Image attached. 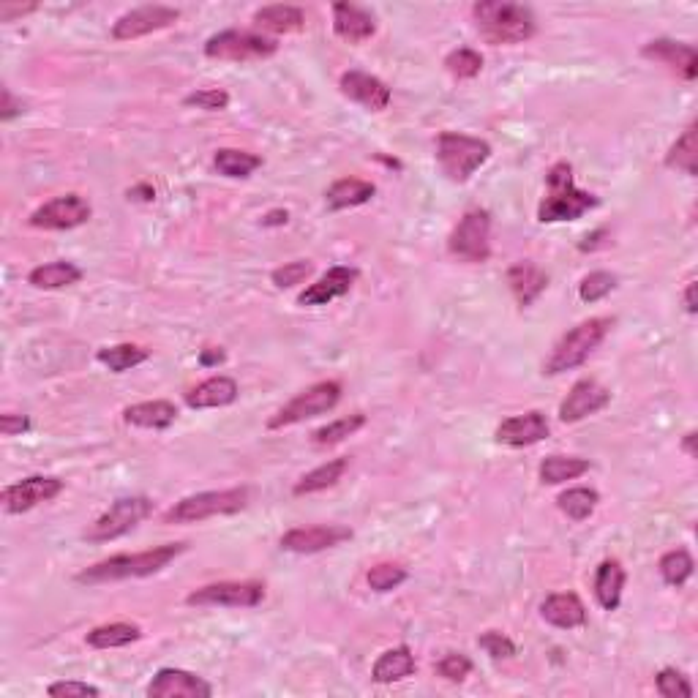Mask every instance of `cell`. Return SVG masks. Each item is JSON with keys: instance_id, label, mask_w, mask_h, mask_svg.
Here are the masks:
<instances>
[{"instance_id": "obj_14", "label": "cell", "mask_w": 698, "mask_h": 698, "mask_svg": "<svg viewBox=\"0 0 698 698\" xmlns=\"http://www.w3.org/2000/svg\"><path fill=\"white\" fill-rule=\"evenodd\" d=\"M180 20V11L172 6H140V9L126 11L118 22L112 25V39L115 41H134L175 25Z\"/></svg>"}, {"instance_id": "obj_25", "label": "cell", "mask_w": 698, "mask_h": 698, "mask_svg": "<svg viewBox=\"0 0 698 698\" xmlns=\"http://www.w3.org/2000/svg\"><path fill=\"white\" fill-rule=\"evenodd\" d=\"M238 399V382L232 377H210L200 382L197 388L186 393V404L191 409H213V407H230Z\"/></svg>"}, {"instance_id": "obj_43", "label": "cell", "mask_w": 698, "mask_h": 698, "mask_svg": "<svg viewBox=\"0 0 698 698\" xmlns=\"http://www.w3.org/2000/svg\"><path fill=\"white\" fill-rule=\"evenodd\" d=\"M366 581H369V587L374 592H390V589L401 587L407 581V570L401 565H393V562H379L369 570Z\"/></svg>"}, {"instance_id": "obj_17", "label": "cell", "mask_w": 698, "mask_h": 698, "mask_svg": "<svg viewBox=\"0 0 698 698\" xmlns=\"http://www.w3.org/2000/svg\"><path fill=\"white\" fill-rule=\"evenodd\" d=\"M549 420L543 412L532 409L524 415H513V418L502 420L497 426V442L508 445V448H529L535 442H543L549 437Z\"/></svg>"}, {"instance_id": "obj_7", "label": "cell", "mask_w": 698, "mask_h": 698, "mask_svg": "<svg viewBox=\"0 0 698 698\" xmlns=\"http://www.w3.org/2000/svg\"><path fill=\"white\" fill-rule=\"evenodd\" d=\"M341 401V382L336 379H325V382H314L311 388L300 390L298 396L287 401L284 407L268 420V429H284V426H295L309 418H320L325 412L336 407Z\"/></svg>"}, {"instance_id": "obj_27", "label": "cell", "mask_w": 698, "mask_h": 698, "mask_svg": "<svg viewBox=\"0 0 698 698\" xmlns=\"http://www.w3.org/2000/svg\"><path fill=\"white\" fill-rule=\"evenodd\" d=\"M374 194H377V186H374L371 180L341 178L325 191V205H328L330 210L358 208V205H366Z\"/></svg>"}, {"instance_id": "obj_24", "label": "cell", "mask_w": 698, "mask_h": 698, "mask_svg": "<svg viewBox=\"0 0 698 698\" xmlns=\"http://www.w3.org/2000/svg\"><path fill=\"white\" fill-rule=\"evenodd\" d=\"M540 614L543 619L554 625V628L570 630V628H581L587 622V609L576 592H557V595H549L543 600L540 606Z\"/></svg>"}, {"instance_id": "obj_53", "label": "cell", "mask_w": 698, "mask_h": 698, "mask_svg": "<svg viewBox=\"0 0 698 698\" xmlns=\"http://www.w3.org/2000/svg\"><path fill=\"white\" fill-rule=\"evenodd\" d=\"M290 221V213L287 210H270L268 216L262 219V227H281V224H287Z\"/></svg>"}, {"instance_id": "obj_26", "label": "cell", "mask_w": 698, "mask_h": 698, "mask_svg": "<svg viewBox=\"0 0 698 698\" xmlns=\"http://www.w3.org/2000/svg\"><path fill=\"white\" fill-rule=\"evenodd\" d=\"M123 420L129 426H140V429H170L172 423L178 420V407L164 399L142 401V404H131V407L123 409Z\"/></svg>"}, {"instance_id": "obj_31", "label": "cell", "mask_w": 698, "mask_h": 698, "mask_svg": "<svg viewBox=\"0 0 698 698\" xmlns=\"http://www.w3.org/2000/svg\"><path fill=\"white\" fill-rule=\"evenodd\" d=\"M82 270L74 262H47L28 273V284L36 290H63L71 284H80Z\"/></svg>"}, {"instance_id": "obj_4", "label": "cell", "mask_w": 698, "mask_h": 698, "mask_svg": "<svg viewBox=\"0 0 698 698\" xmlns=\"http://www.w3.org/2000/svg\"><path fill=\"white\" fill-rule=\"evenodd\" d=\"M611 325H614V320H609V317H592V320L581 322L573 330H568L554 344L551 355L543 363V374L557 377V374H565L570 369H579L581 363H587L589 355L609 336Z\"/></svg>"}, {"instance_id": "obj_54", "label": "cell", "mask_w": 698, "mask_h": 698, "mask_svg": "<svg viewBox=\"0 0 698 698\" xmlns=\"http://www.w3.org/2000/svg\"><path fill=\"white\" fill-rule=\"evenodd\" d=\"M129 200L153 202L156 200V189L153 186H134V189H129Z\"/></svg>"}, {"instance_id": "obj_45", "label": "cell", "mask_w": 698, "mask_h": 698, "mask_svg": "<svg viewBox=\"0 0 698 698\" xmlns=\"http://www.w3.org/2000/svg\"><path fill=\"white\" fill-rule=\"evenodd\" d=\"M655 685H658V693L666 698H690L693 696V685L688 682V677L677 669H660L658 677H655Z\"/></svg>"}, {"instance_id": "obj_18", "label": "cell", "mask_w": 698, "mask_h": 698, "mask_svg": "<svg viewBox=\"0 0 698 698\" xmlns=\"http://www.w3.org/2000/svg\"><path fill=\"white\" fill-rule=\"evenodd\" d=\"M339 88L349 101H355V104H360V107H366L371 112L388 110L390 96H393L385 82L374 77V74H366V71H347V74H341Z\"/></svg>"}, {"instance_id": "obj_37", "label": "cell", "mask_w": 698, "mask_h": 698, "mask_svg": "<svg viewBox=\"0 0 698 698\" xmlns=\"http://www.w3.org/2000/svg\"><path fill=\"white\" fill-rule=\"evenodd\" d=\"M148 358V349L137 347V344H115V347H104L96 352V360L104 363L110 371H115V374L134 369V366H140Z\"/></svg>"}, {"instance_id": "obj_38", "label": "cell", "mask_w": 698, "mask_h": 698, "mask_svg": "<svg viewBox=\"0 0 698 698\" xmlns=\"http://www.w3.org/2000/svg\"><path fill=\"white\" fill-rule=\"evenodd\" d=\"M598 502H600L598 491L584 489V486H579V489H568L565 494H559L557 497L559 510H562L570 521H587L589 516L595 513V508H598Z\"/></svg>"}, {"instance_id": "obj_56", "label": "cell", "mask_w": 698, "mask_h": 698, "mask_svg": "<svg viewBox=\"0 0 698 698\" xmlns=\"http://www.w3.org/2000/svg\"><path fill=\"white\" fill-rule=\"evenodd\" d=\"M685 309H688V314H696V311H698V303H696V281H690L688 290H685Z\"/></svg>"}, {"instance_id": "obj_8", "label": "cell", "mask_w": 698, "mask_h": 698, "mask_svg": "<svg viewBox=\"0 0 698 698\" xmlns=\"http://www.w3.org/2000/svg\"><path fill=\"white\" fill-rule=\"evenodd\" d=\"M153 513V502L148 497H120L110 505V510H104L99 519L90 524L85 532V538L90 543H110L123 535H129L131 529L140 527L142 521Z\"/></svg>"}, {"instance_id": "obj_20", "label": "cell", "mask_w": 698, "mask_h": 698, "mask_svg": "<svg viewBox=\"0 0 698 698\" xmlns=\"http://www.w3.org/2000/svg\"><path fill=\"white\" fill-rule=\"evenodd\" d=\"M641 55L655 63L669 66L671 71H677L682 80H696L698 74V52L693 44H682V41L671 39H655L644 44Z\"/></svg>"}, {"instance_id": "obj_39", "label": "cell", "mask_w": 698, "mask_h": 698, "mask_svg": "<svg viewBox=\"0 0 698 698\" xmlns=\"http://www.w3.org/2000/svg\"><path fill=\"white\" fill-rule=\"evenodd\" d=\"M363 426H366V415H363V412H355V415L333 420V423H328V426H322V429L314 431V434H311V442H314V445H320V448L339 445V442L352 437V434L363 429Z\"/></svg>"}, {"instance_id": "obj_16", "label": "cell", "mask_w": 698, "mask_h": 698, "mask_svg": "<svg viewBox=\"0 0 698 698\" xmlns=\"http://www.w3.org/2000/svg\"><path fill=\"white\" fill-rule=\"evenodd\" d=\"M611 390H606L595 379H579L565 401L559 404V420L562 423H579V420L595 415L603 407H609Z\"/></svg>"}, {"instance_id": "obj_48", "label": "cell", "mask_w": 698, "mask_h": 698, "mask_svg": "<svg viewBox=\"0 0 698 698\" xmlns=\"http://www.w3.org/2000/svg\"><path fill=\"white\" fill-rule=\"evenodd\" d=\"M478 647L494 660H505L516 655V644H513L505 633H499V630H486L478 639Z\"/></svg>"}, {"instance_id": "obj_42", "label": "cell", "mask_w": 698, "mask_h": 698, "mask_svg": "<svg viewBox=\"0 0 698 698\" xmlns=\"http://www.w3.org/2000/svg\"><path fill=\"white\" fill-rule=\"evenodd\" d=\"M614 290H617V276L609 273V270H595V273H589V276L581 279L579 298L584 303H598V300H603Z\"/></svg>"}, {"instance_id": "obj_21", "label": "cell", "mask_w": 698, "mask_h": 698, "mask_svg": "<svg viewBox=\"0 0 698 698\" xmlns=\"http://www.w3.org/2000/svg\"><path fill=\"white\" fill-rule=\"evenodd\" d=\"M358 276L360 273L355 268L336 265V268H330L328 273H322L320 279L314 281L311 287H306V290L300 292L298 303L300 306H328L330 300L347 295V292L355 287Z\"/></svg>"}, {"instance_id": "obj_30", "label": "cell", "mask_w": 698, "mask_h": 698, "mask_svg": "<svg viewBox=\"0 0 698 698\" xmlns=\"http://www.w3.org/2000/svg\"><path fill=\"white\" fill-rule=\"evenodd\" d=\"M254 25L265 33H295L306 25V17H303V9L298 6H284V3H276V6H262V9L254 11Z\"/></svg>"}, {"instance_id": "obj_23", "label": "cell", "mask_w": 698, "mask_h": 698, "mask_svg": "<svg viewBox=\"0 0 698 698\" xmlns=\"http://www.w3.org/2000/svg\"><path fill=\"white\" fill-rule=\"evenodd\" d=\"M505 279H508L510 292L519 300V306H532V303L546 292V287H549L546 270H540L532 260L513 262Z\"/></svg>"}, {"instance_id": "obj_6", "label": "cell", "mask_w": 698, "mask_h": 698, "mask_svg": "<svg viewBox=\"0 0 698 698\" xmlns=\"http://www.w3.org/2000/svg\"><path fill=\"white\" fill-rule=\"evenodd\" d=\"M491 159V145L478 137L459 134V131H442L437 140L439 170L453 183H467L475 172Z\"/></svg>"}, {"instance_id": "obj_50", "label": "cell", "mask_w": 698, "mask_h": 698, "mask_svg": "<svg viewBox=\"0 0 698 698\" xmlns=\"http://www.w3.org/2000/svg\"><path fill=\"white\" fill-rule=\"evenodd\" d=\"M25 431H30L28 415H14V412L0 415V434H3V437H20Z\"/></svg>"}, {"instance_id": "obj_49", "label": "cell", "mask_w": 698, "mask_h": 698, "mask_svg": "<svg viewBox=\"0 0 698 698\" xmlns=\"http://www.w3.org/2000/svg\"><path fill=\"white\" fill-rule=\"evenodd\" d=\"M52 698H99L101 690L88 682H52L47 688Z\"/></svg>"}, {"instance_id": "obj_11", "label": "cell", "mask_w": 698, "mask_h": 698, "mask_svg": "<svg viewBox=\"0 0 698 698\" xmlns=\"http://www.w3.org/2000/svg\"><path fill=\"white\" fill-rule=\"evenodd\" d=\"M265 600V584L260 581H219L191 592L189 606H230V609H254Z\"/></svg>"}, {"instance_id": "obj_35", "label": "cell", "mask_w": 698, "mask_h": 698, "mask_svg": "<svg viewBox=\"0 0 698 698\" xmlns=\"http://www.w3.org/2000/svg\"><path fill=\"white\" fill-rule=\"evenodd\" d=\"M213 167L224 175V178H249L251 172H257L262 167L260 156L246 153L238 148H221L213 156Z\"/></svg>"}, {"instance_id": "obj_33", "label": "cell", "mask_w": 698, "mask_h": 698, "mask_svg": "<svg viewBox=\"0 0 698 698\" xmlns=\"http://www.w3.org/2000/svg\"><path fill=\"white\" fill-rule=\"evenodd\" d=\"M142 639L140 625H131V622H110V625H99L88 633V644L93 649H118L126 647V644H134V641Z\"/></svg>"}, {"instance_id": "obj_2", "label": "cell", "mask_w": 698, "mask_h": 698, "mask_svg": "<svg viewBox=\"0 0 698 698\" xmlns=\"http://www.w3.org/2000/svg\"><path fill=\"white\" fill-rule=\"evenodd\" d=\"M186 549H189L186 543H167V546H156V549L140 551V554H118V557L104 559V562L80 570L77 581L80 584H112V581L145 579V576H153V573L167 568L172 559H178Z\"/></svg>"}, {"instance_id": "obj_13", "label": "cell", "mask_w": 698, "mask_h": 698, "mask_svg": "<svg viewBox=\"0 0 698 698\" xmlns=\"http://www.w3.org/2000/svg\"><path fill=\"white\" fill-rule=\"evenodd\" d=\"M63 491V480L47 478V475H30V478L11 483L0 491V502L3 510L17 516V513H28V510L39 508L41 502H52Z\"/></svg>"}, {"instance_id": "obj_51", "label": "cell", "mask_w": 698, "mask_h": 698, "mask_svg": "<svg viewBox=\"0 0 698 698\" xmlns=\"http://www.w3.org/2000/svg\"><path fill=\"white\" fill-rule=\"evenodd\" d=\"M39 6L36 3H0V22H14L17 17H25L30 11H36Z\"/></svg>"}, {"instance_id": "obj_40", "label": "cell", "mask_w": 698, "mask_h": 698, "mask_svg": "<svg viewBox=\"0 0 698 698\" xmlns=\"http://www.w3.org/2000/svg\"><path fill=\"white\" fill-rule=\"evenodd\" d=\"M693 568H696V562H693V557H690L685 549L669 551V554H663L658 562L660 576H663V581H666L669 587H682V584L693 576Z\"/></svg>"}, {"instance_id": "obj_12", "label": "cell", "mask_w": 698, "mask_h": 698, "mask_svg": "<svg viewBox=\"0 0 698 698\" xmlns=\"http://www.w3.org/2000/svg\"><path fill=\"white\" fill-rule=\"evenodd\" d=\"M90 216H93V208L85 197L63 194V197H55V200L44 202L41 208L33 210L28 224L36 230H74V227L88 224Z\"/></svg>"}, {"instance_id": "obj_32", "label": "cell", "mask_w": 698, "mask_h": 698, "mask_svg": "<svg viewBox=\"0 0 698 698\" xmlns=\"http://www.w3.org/2000/svg\"><path fill=\"white\" fill-rule=\"evenodd\" d=\"M347 467H349V459H333L328 461V464H322V467L311 469V472H306V475L295 483L292 494H295V497H303V494H314V491L330 489V486H336V483L344 478Z\"/></svg>"}, {"instance_id": "obj_57", "label": "cell", "mask_w": 698, "mask_h": 698, "mask_svg": "<svg viewBox=\"0 0 698 698\" xmlns=\"http://www.w3.org/2000/svg\"><path fill=\"white\" fill-rule=\"evenodd\" d=\"M696 431H690V434H685V437H682V450H685V453H688V456H690V459H696V456H698V453H696Z\"/></svg>"}, {"instance_id": "obj_47", "label": "cell", "mask_w": 698, "mask_h": 698, "mask_svg": "<svg viewBox=\"0 0 698 698\" xmlns=\"http://www.w3.org/2000/svg\"><path fill=\"white\" fill-rule=\"evenodd\" d=\"M186 107H197V110H208V112H221L230 107V93L221 88H205L197 90L186 96Z\"/></svg>"}, {"instance_id": "obj_9", "label": "cell", "mask_w": 698, "mask_h": 698, "mask_svg": "<svg viewBox=\"0 0 698 698\" xmlns=\"http://www.w3.org/2000/svg\"><path fill=\"white\" fill-rule=\"evenodd\" d=\"M448 251L461 262H486L491 257V213L472 208L453 227L448 238Z\"/></svg>"}, {"instance_id": "obj_19", "label": "cell", "mask_w": 698, "mask_h": 698, "mask_svg": "<svg viewBox=\"0 0 698 698\" xmlns=\"http://www.w3.org/2000/svg\"><path fill=\"white\" fill-rule=\"evenodd\" d=\"M150 698H210L213 688L197 674L183 669H161L148 685Z\"/></svg>"}, {"instance_id": "obj_55", "label": "cell", "mask_w": 698, "mask_h": 698, "mask_svg": "<svg viewBox=\"0 0 698 698\" xmlns=\"http://www.w3.org/2000/svg\"><path fill=\"white\" fill-rule=\"evenodd\" d=\"M224 349H205L200 355V363L202 366H216V363H224Z\"/></svg>"}, {"instance_id": "obj_46", "label": "cell", "mask_w": 698, "mask_h": 698, "mask_svg": "<svg viewBox=\"0 0 698 698\" xmlns=\"http://www.w3.org/2000/svg\"><path fill=\"white\" fill-rule=\"evenodd\" d=\"M437 674L448 682H464L472 674V660L464 652H448L437 663Z\"/></svg>"}, {"instance_id": "obj_41", "label": "cell", "mask_w": 698, "mask_h": 698, "mask_svg": "<svg viewBox=\"0 0 698 698\" xmlns=\"http://www.w3.org/2000/svg\"><path fill=\"white\" fill-rule=\"evenodd\" d=\"M445 69H448L456 80H472V77H478L480 69H483V55L469 50V47H459V50H453L448 58H445Z\"/></svg>"}, {"instance_id": "obj_34", "label": "cell", "mask_w": 698, "mask_h": 698, "mask_svg": "<svg viewBox=\"0 0 698 698\" xmlns=\"http://www.w3.org/2000/svg\"><path fill=\"white\" fill-rule=\"evenodd\" d=\"M666 167L671 170L685 172V175H698V131L696 123H690L688 129L682 131L674 145H671L669 156H666Z\"/></svg>"}, {"instance_id": "obj_29", "label": "cell", "mask_w": 698, "mask_h": 698, "mask_svg": "<svg viewBox=\"0 0 698 698\" xmlns=\"http://www.w3.org/2000/svg\"><path fill=\"white\" fill-rule=\"evenodd\" d=\"M622 589H625V570L617 559L600 562L595 573V598L606 611H617L622 603Z\"/></svg>"}, {"instance_id": "obj_52", "label": "cell", "mask_w": 698, "mask_h": 698, "mask_svg": "<svg viewBox=\"0 0 698 698\" xmlns=\"http://www.w3.org/2000/svg\"><path fill=\"white\" fill-rule=\"evenodd\" d=\"M22 112V101H17L14 96H11L9 88H3V104H0V120L3 123H9V120H14L17 115Z\"/></svg>"}, {"instance_id": "obj_44", "label": "cell", "mask_w": 698, "mask_h": 698, "mask_svg": "<svg viewBox=\"0 0 698 698\" xmlns=\"http://www.w3.org/2000/svg\"><path fill=\"white\" fill-rule=\"evenodd\" d=\"M311 273H314V265H311L309 260H295L273 270V273H270V281H273L279 290H292V287H298V284H303V281L309 279Z\"/></svg>"}, {"instance_id": "obj_5", "label": "cell", "mask_w": 698, "mask_h": 698, "mask_svg": "<svg viewBox=\"0 0 698 698\" xmlns=\"http://www.w3.org/2000/svg\"><path fill=\"white\" fill-rule=\"evenodd\" d=\"M249 505V489H224V491H202V494H191L175 502L167 513H164V524H200L205 519H216V516H232L240 513Z\"/></svg>"}, {"instance_id": "obj_28", "label": "cell", "mask_w": 698, "mask_h": 698, "mask_svg": "<svg viewBox=\"0 0 698 698\" xmlns=\"http://www.w3.org/2000/svg\"><path fill=\"white\" fill-rule=\"evenodd\" d=\"M412 671H415V655H412V649L407 644H401V647L385 649L379 655L374 669H371V677L379 685H390V682H399V679L409 677Z\"/></svg>"}, {"instance_id": "obj_22", "label": "cell", "mask_w": 698, "mask_h": 698, "mask_svg": "<svg viewBox=\"0 0 698 698\" xmlns=\"http://www.w3.org/2000/svg\"><path fill=\"white\" fill-rule=\"evenodd\" d=\"M333 33L349 44H363L377 33V22L366 9L339 0L333 3Z\"/></svg>"}, {"instance_id": "obj_36", "label": "cell", "mask_w": 698, "mask_h": 698, "mask_svg": "<svg viewBox=\"0 0 698 698\" xmlns=\"http://www.w3.org/2000/svg\"><path fill=\"white\" fill-rule=\"evenodd\" d=\"M540 480L546 486H559L565 480L581 478L584 472H589L587 459H576V456H549V459L540 464Z\"/></svg>"}, {"instance_id": "obj_3", "label": "cell", "mask_w": 698, "mask_h": 698, "mask_svg": "<svg viewBox=\"0 0 698 698\" xmlns=\"http://www.w3.org/2000/svg\"><path fill=\"white\" fill-rule=\"evenodd\" d=\"M549 194L543 197L538 208V221L557 224V221H576L592 208H598L600 200L589 191L576 189L573 183V167L568 161H557L546 175Z\"/></svg>"}, {"instance_id": "obj_15", "label": "cell", "mask_w": 698, "mask_h": 698, "mask_svg": "<svg viewBox=\"0 0 698 698\" xmlns=\"http://www.w3.org/2000/svg\"><path fill=\"white\" fill-rule=\"evenodd\" d=\"M352 538V529L341 524H317V527H295L281 535V549L292 554H320L336 549Z\"/></svg>"}, {"instance_id": "obj_1", "label": "cell", "mask_w": 698, "mask_h": 698, "mask_svg": "<svg viewBox=\"0 0 698 698\" xmlns=\"http://www.w3.org/2000/svg\"><path fill=\"white\" fill-rule=\"evenodd\" d=\"M472 17H475L478 33L491 47L521 44V41L532 39L538 30L532 9L521 3H508V0H480L472 6Z\"/></svg>"}, {"instance_id": "obj_10", "label": "cell", "mask_w": 698, "mask_h": 698, "mask_svg": "<svg viewBox=\"0 0 698 698\" xmlns=\"http://www.w3.org/2000/svg\"><path fill=\"white\" fill-rule=\"evenodd\" d=\"M276 52H279L276 41L260 33H249V30H221L205 41V55L210 60L246 63V60H265Z\"/></svg>"}]
</instances>
